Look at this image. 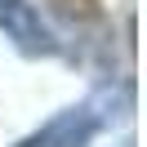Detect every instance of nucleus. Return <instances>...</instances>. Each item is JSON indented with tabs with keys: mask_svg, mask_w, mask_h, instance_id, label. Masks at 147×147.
Wrapping results in <instances>:
<instances>
[{
	"mask_svg": "<svg viewBox=\"0 0 147 147\" xmlns=\"http://www.w3.org/2000/svg\"><path fill=\"white\" fill-rule=\"evenodd\" d=\"M0 31H5V40H13V49H22L27 58L58 54L54 27L40 18V9L31 0H0Z\"/></svg>",
	"mask_w": 147,
	"mask_h": 147,
	"instance_id": "f257e3e1",
	"label": "nucleus"
},
{
	"mask_svg": "<svg viewBox=\"0 0 147 147\" xmlns=\"http://www.w3.org/2000/svg\"><path fill=\"white\" fill-rule=\"evenodd\" d=\"M94 129H98V120H94L89 107H67L49 125H40L36 134H27L18 147H89Z\"/></svg>",
	"mask_w": 147,
	"mask_h": 147,
	"instance_id": "f03ea898",
	"label": "nucleus"
}]
</instances>
